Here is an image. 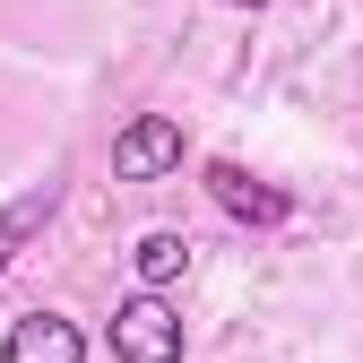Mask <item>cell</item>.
Returning a JSON list of instances; mask_svg holds the SVG:
<instances>
[{
	"label": "cell",
	"instance_id": "obj_1",
	"mask_svg": "<svg viewBox=\"0 0 363 363\" xmlns=\"http://www.w3.org/2000/svg\"><path fill=\"white\" fill-rule=\"evenodd\" d=\"M113 363H182V320L156 286H139L113 311Z\"/></svg>",
	"mask_w": 363,
	"mask_h": 363
},
{
	"label": "cell",
	"instance_id": "obj_2",
	"mask_svg": "<svg viewBox=\"0 0 363 363\" xmlns=\"http://www.w3.org/2000/svg\"><path fill=\"white\" fill-rule=\"evenodd\" d=\"M173 164H182V121L173 113H139V121L113 130V173L121 182H164Z\"/></svg>",
	"mask_w": 363,
	"mask_h": 363
},
{
	"label": "cell",
	"instance_id": "obj_3",
	"mask_svg": "<svg viewBox=\"0 0 363 363\" xmlns=\"http://www.w3.org/2000/svg\"><path fill=\"white\" fill-rule=\"evenodd\" d=\"M0 363H86V337L61 311H26V320H9V337H0Z\"/></svg>",
	"mask_w": 363,
	"mask_h": 363
},
{
	"label": "cell",
	"instance_id": "obj_4",
	"mask_svg": "<svg viewBox=\"0 0 363 363\" xmlns=\"http://www.w3.org/2000/svg\"><path fill=\"white\" fill-rule=\"evenodd\" d=\"M52 208H61V173H43V182H26V191L9 199V208H0V268H9L35 234H43V225H52Z\"/></svg>",
	"mask_w": 363,
	"mask_h": 363
},
{
	"label": "cell",
	"instance_id": "obj_5",
	"mask_svg": "<svg viewBox=\"0 0 363 363\" xmlns=\"http://www.w3.org/2000/svg\"><path fill=\"white\" fill-rule=\"evenodd\" d=\"M208 199H216L225 216H242V225H277V216H286V191L251 182L242 164H208Z\"/></svg>",
	"mask_w": 363,
	"mask_h": 363
},
{
	"label": "cell",
	"instance_id": "obj_6",
	"mask_svg": "<svg viewBox=\"0 0 363 363\" xmlns=\"http://www.w3.org/2000/svg\"><path fill=\"white\" fill-rule=\"evenodd\" d=\"M130 268H139V286H173V277H191V242H182V234H147L139 251H130Z\"/></svg>",
	"mask_w": 363,
	"mask_h": 363
},
{
	"label": "cell",
	"instance_id": "obj_7",
	"mask_svg": "<svg viewBox=\"0 0 363 363\" xmlns=\"http://www.w3.org/2000/svg\"><path fill=\"white\" fill-rule=\"evenodd\" d=\"M234 9H268V0H234Z\"/></svg>",
	"mask_w": 363,
	"mask_h": 363
}]
</instances>
